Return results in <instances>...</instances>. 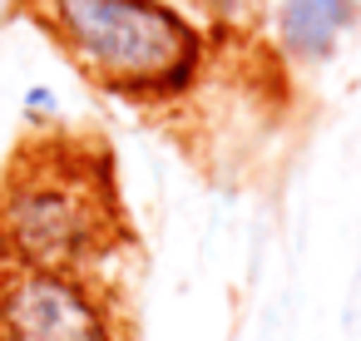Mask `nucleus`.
Here are the masks:
<instances>
[{
	"label": "nucleus",
	"instance_id": "nucleus-1",
	"mask_svg": "<svg viewBox=\"0 0 361 341\" xmlns=\"http://www.w3.org/2000/svg\"><path fill=\"white\" fill-rule=\"evenodd\" d=\"M124 242L114 168L99 144L35 134L0 173V262L90 272Z\"/></svg>",
	"mask_w": 361,
	"mask_h": 341
},
{
	"label": "nucleus",
	"instance_id": "nucleus-2",
	"mask_svg": "<svg viewBox=\"0 0 361 341\" xmlns=\"http://www.w3.org/2000/svg\"><path fill=\"white\" fill-rule=\"evenodd\" d=\"M30 16L114 99H183L208 65V35L178 0H30Z\"/></svg>",
	"mask_w": 361,
	"mask_h": 341
},
{
	"label": "nucleus",
	"instance_id": "nucleus-3",
	"mask_svg": "<svg viewBox=\"0 0 361 341\" xmlns=\"http://www.w3.org/2000/svg\"><path fill=\"white\" fill-rule=\"evenodd\" d=\"M0 341H124V326L90 272L0 262Z\"/></svg>",
	"mask_w": 361,
	"mask_h": 341
},
{
	"label": "nucleus",
	"instance_id": "nucleus-4",
	"mask_svg": "<svg viewBox=\"0 0 361 341\" xmlns=\"http://www.w3.org/2000/svg\"><path fill=\"white\" fill-rule=\"evenodd\" d=\"M361 20V0H277L272 6V45L297 70H322L341 55Z\"/></svg>",
	"mask_w": 361,
	"mask_h": 341
},
{
	"label": "nucleus",
	"instance_id": "nucleus-5",
	"mask_svg": "<svg viewBox=\"0 0 361 341\" xmlns=\"http://www.w3.org/2000/svg\"><path fill=\"white\" fill-rule=\"evenodd\" d=\"M20 114H25V124H30L35 134H50V129L60 124V94H55L50 85H30V89L20 94Z\"/></svg>",
	"mask_w": 361,
	"mask_h": 341
},
{
	"label": "nucleus",
	"instance_id": "nucleus-6",
	"mask_svg": "<svg viewBox=\"0 0 361 341\" xmlns=\"http://www.w3.org/2000/svg\"><path fill=\"white\" fill-rule=\"evenodd\" d=\"M208 6V16L218 20V25H257V16H262V0H203Z\"/></svg>",
	"mask_w": 361,
	"mask_h": 341
},
{
	"label": "nucleus",
	"instance_id": "nucleus-7",
	"mask_svg": "<svg viewBox=\"0 0 361 341\" xmlns=\"http://www.w3.org/2000/svg\"><path fill=\"white\" fill-rule=\"evenodd\" d=\"M20 16H30V0H0V35H6Z\"/></svg>",
	"mask_w": 361,
	"mask_h": 341
}]
</instances>
